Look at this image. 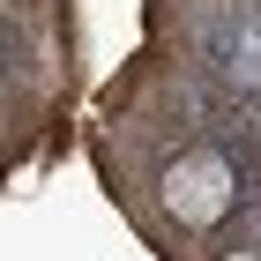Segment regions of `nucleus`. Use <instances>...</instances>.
<instances>
[{
	"instance_id": "f257e3e1",
	"label": "nucleus",
	"mask_w": 261,
	"mask_h": 261,
	"mask_svg": "<svg viewBox=\"0 0 261 261\" xmlns=\"http://www.w3.org/2000/svg\"><path fill=\"white\" fill-rule=\"evenodd\" d=\"M231 201H239V172H231L224 149H179L157 179V209L179 231H217L231 217Z\"/></svg>"
}]
</instances>
